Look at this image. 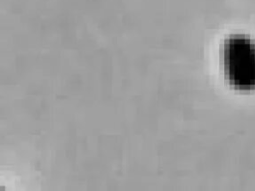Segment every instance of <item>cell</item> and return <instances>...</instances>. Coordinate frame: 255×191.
I'll use <instances>...</instances> for the list:
<instances>
[{"label": "cell", "instance_id": "obj_1", "mask_svg": "<svg viewBox=\"0 0 255 191\" xmlns=\"http://www.w3.org/2000/svg\"><path fill=\"white\" fill-rule=\"evenodd\" d=\"M224 71L229 83L238 90L255 88V44L243 35L229 37L223 49Z\"/></svg>", "mask_w": 255, "mask_h": 191}]
</instances>
